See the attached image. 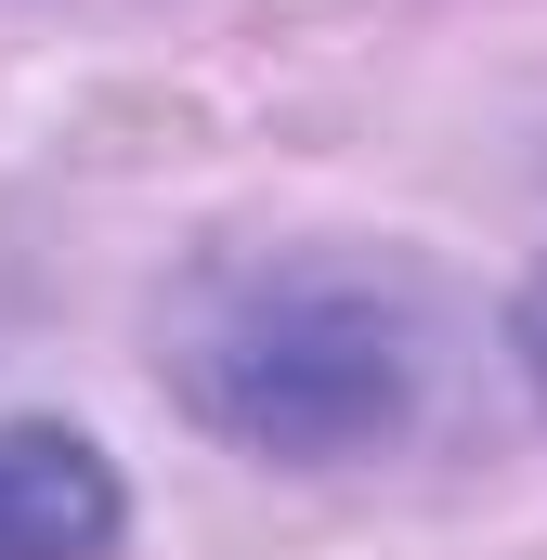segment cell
<instances>
[{"mask_svg": "<svg viewBox=\"0 0 547 560\" xmlns=\"http://www.w3.org/2000/svg\"><path fill=\"white\" fill-rule=\"evenodd\" d=\"M118 482L79 430H0V560H105Z\"/></svg>", "mask_w": 547, "mask_h": 560, "instance_id": "obj_2", "label": "cell"}, {"mask_svg": "<svg viewBox=\"0 0 547 560\" xmlns=\"http://www.w3.org/2000/svg\"><path fill=\"white\" fill-rule=\"evenodd\" d=\"M196 405L235 430V443H274V456H339L365 430L405 418V326L365 300V287H235L196 352H183Z\"/></svg>", "mask_w": 547, "mask_h": 560, "instance_id": "obj_1", "label": "cell"}, {"mask_svg": "<svg viewBox=\"0 0 547 560\" xmlns=\"http://www.w3.org/2000/svg\"><path fill=\"white\" fill-rule=\"evenodd\" d=\"M522 352H535V378H547V287L522 300Z\"/></svg>", "mask_w": 547, "mask_h": 560, "instance_id": "obj_3", "label": "cell"}]
</instances>
